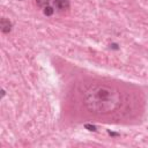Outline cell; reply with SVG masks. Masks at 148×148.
<instances>
[{
  "label": "cell",
  "instance_id": "cell-1",
  "mask_svg": "<svg viewBox=\"0 0 148 148\" xmlns=\"http://www.w3.org/2000/svg\"><path fill=\"white\" fill-rule=\"evenodd\" d=\"M83 104L95 114H108L119 106L120 92L113 86L92 83L83 92Z\"/></svg>",
  "mask_w": 148,
  "mask_h": 148
},
{
  "label": "cell",
  "instance_id": "cell-2",
  "mask_svg": "<svg viewBox=\"0 0 148 148\" xmlns=\"http://www.w3.org/2000/svg\"><path fill=\"white\" fill-rule=\"evenodd\" d=\"M12 27H13V24H12V22H10L8 18L2 17V18L0 20V29H1V31H2L3 34L10 32Z\"/></svg>",
  "mask_w": 148,
  "mask_h": 148
},
{
  "label": "cell",
  "instance_id": "cell-3",
  "mask_svg": "<svg viewBox=\"0 0 148 148\" xmlns=\"http://www.w3.org/2000/svg\"><path fill=\"white\" fill-rule=\"evenodd\" d=\"M53 6L58 10H66L69 8V0H53Z\"/></svg>",
  "mask_w": 148,
  "mask_h": 148
},
{
  "label": "cell",
  "instance_id": "cell-4",
  "mask_svg": "<svg viewBox=\"0 0 148 148\" xmlns=\"http://www.w3.org/2000/svg\"><path fill=\"white\" fill-rule=\"evenodd\" d=\"M43 13H44L45 16H51V15L54 13V9H53V7H51V6H46V7H44Z\"/></svg>",
  "mask_w": 148,
  "mask_h": 148
},
{
  "label": "cell",
  "instance_id": "cell-5",
  "mask_svg": "<svg viewBox=\"0 0 148 148\" xmlns=\"http://www.w3.org/2000/svg\"><path fill=\"white\" fill-rule=\"evenodd\" d=\"M50 2H51V0H36V5L38 7H43V8L46 7V6H49Z\"/></svg>",
  "mask_w": 148,
  "mask_h": 148
},
{
  "label": "cell",
  "instance_id": "cell-6",
  "mask_svg": "<svg viewBox=\"0 0 148 148\" xmlns=\"http://www.w3.org/2000/svg\"><path fill=\"white\" fill-rule=\"evenodd\" d=\"M84 127H86L88 131H92V132H95V131H96V126L90 125V124H86V125H84Z\"/></svg>",
  "mask_w": 148,
  "mask_h": 148
},
{
  "label": "cell",
  "instance_id": "cell-7",
  "mask_svg": "<svg viewBox=\"0 0 148 148\" xmlns=\"http://www.w3.org/2000/svg\"><path fill=\"white\" fill-rule=\"evenodd\" d=\"M108 133H109L110 135H112V136H118V133H113V132H110V131H109Z\"/></svg>",
  "mask_w": 148,
  "mask_h": 148
},
{
  "label": "cell",
  "instance_id": "cell-8",
  "mask_svg": "<svg viewBox=\"0 0 148 148\" xmlns=\"http://www.w3.org/2000/svg\"><path fill=\"white\" fill-rule=\"evenodd\" d=\"M110 47H112V49H114V50H118L117 44H111V45H110Z\"/></svg>",
  "mask_w": 148,
  "mask_h": 148
},
{
  "label": "cell",
  "instance_id": "cell-9",
  "mask_svg": "<svg viewBox=\"0 0 148 148\" xmlns=\"http://www.w3.org/2000/svg\"><path fill=\"white\" fill-rule=\"evenodd\" d=\"M5 95H6V91H5L3 89H1V97H3Z\"/></svg>",
  "mask_w": 148,
  "mask_h": 148
},
{
  "label": "cell",
  "instance_id": "cell-10",
  "mask_svg": "<svg viewBox=\"0 0 148 148\" xmlns=\"http://www.w3.org/2000/svg\"><path fill=\"white\" fill-rule=\"evenodd\" d=\"M20 1H22V0H20Z\"/></svg>",
  "mask_w": 148,
  "mask_h": 148
}]
</instances>
